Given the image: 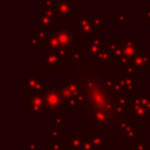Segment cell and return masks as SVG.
<instances>
[{
  "instance_id": "cell-6",
  "label": "cell",
  "mask_w": 150,
  "mask_h": 150,
  "mask_svg": "<svg viewBox=\"0 0 150 150\" xmlns=\"http://www.w3.org/2000/svg\"><path fill=\"white\" fill-rule=\"evenodd\" d=\"M132 100L141 104V105H144L150 113V92L149 91H137V92L133 93Z\"/></svg>"
},
{
  "instance_id": "cell-14",
  "label": "cell",
  "mask_w": 150,
  "mask_h": 150,
  "mask_svg": "<svg viewBox=\"0 0 150 150\" xmlns=\"http://www.w3.org/2000/svg\"><path fill=\"white\" fill-rule=\"evenodd\" d=\"M133 150H150V145H146L145 142H134Z\"/></svg>"
},
{
  "instance_id": "cell-5",
  "label": "cell",
  "mask_w": 150,
  "mask_h": 150,
  "mask_svg": "<svg viewBox=\"0 0 150 150\" xmlns=\"http://www.w3.org/2000/svg\"><path fill=\"white\" fill-rule=\"evenodd\" d=\"M84 142V132H67L65 134V145L67 150H82Z\"/></svg>"
},
{
  "instance_id": "cell-2",
  "label": "cell",
  "mask_w": 150,
  "mask_h": 150,
  "mask_svg": "<svg viewBox=\"0 0 150 150\" xmlns=\"http://www.w3.org/2000/svg\"><path fill=\"white\" fill-rule=\"evenodd\" d=\"M25 86H26V90L33 93H42L49 87L47 86V80L45 78H42L41 74L38 73H26Z\"/></svg>"
},
{
  "instance_id": "cell-7",
  "label": "cell",
  "mask_w": 150,
  "mask_h": 150,
  "mask_svg": "<svg viewBox=\"0 0 150 150\" xmlns=\"http://www.w3.org/2000/svg\"><path fill=\"white\" fill-rule=\"evenodd\" d=\"M59 66V58L57 57V54L54 53H50L46 57L44 58V67L46 71H54L58 69Z\"/></svg>"
},
{
  "instance_id": "cell-11",
  "label": "cell",
  "mask_w": 150,
  "mask_h": 150,
  "mask_svg": "<svg viewBox=\"0 0 150 150\" xmlns=\"http://www.w3.org/2000/svg\"><path fill=\"white\" fill-rule=\"evenodd\" d=\"M47 129H49L50 137L61 138V130H59V127H57V125H49V127H47Z\"/></svg>"
},
{
  "instance_id": "cell-10",
  "label": "cell",
  "mask_w": 150,
  "mask_h": 150,
  "mask_svg": "<svg viewBox=\"0 0 150 150\" xmlns=\"http://www.w3.org/2000/svg\"><path fill=\"white\" fill-rule=\"evenodd\" d=\"M82 150H103L100 148H98V146L95 145V144L92 142V140H91L90 134H88L87 132L84 133V142H83V148Z\"/></svg>"
},
{
  "instance_id": "cell-9",
  "label": "cell",
  "mask_w": 150,
  "mask_h": 150,
  "mask_svg": "<svg viewBox=\"0 0 150 150\" xmlns=\"http://www.w3.org/2000/svg\"><path fill=\"white\" fill-rule=\"evenodd\" d=\"M47 150H67V148L61 141V138L50 137L49 141H47Z\"/></svg>"
},
{
  "instance_id": "cell-13",
  "label": "cell",
  "mask_w": 150,
  "mask_h": 150,
  "mask_svg": "<svg viewBox=\"0 0 150 150\" xmlns=\"http://www.w3.org/2000/svg\"><path fill=\"white\" fill-rule=\"evenodd\" d=\"M25 149L26 150H40V149H41V145H40V144H37L36 138H30L29 144H28V145H25Z\"/></svg>"
},
{
  "instance_id": "cell-8",
  "label": "cell",
  "mask_w": 150,
  "mask_h": 150,
  "mask_svg": "<svg viewBox=\"0 0 150 150\" xmlns=\"http://www.w3.org/2000/svg\"><path fill=\"white\" fill-rule=\"evenodd\" d=\"M134 67L141 71H149V57L148 55H138V57H136Z\"/></svg>"
},
{
  "instance_id": "cell-12",
  "label": "cell",
  "mask_w": 150,
  "mask_h": 150,
  "mask_svg": "<svg viewBox=\"0 0 150 150\" xmlns=\"http://www.w3.org/2000/svg\"><path fill=\"white\" fill-rule=\"evenodd\" d=\"M65 120H66V115L65 113H58L57 116L54 117V125L57 127H63L65 125Z\"/></svg>"
},
{
  "instance_id": "cell-3",
  "label": "cell",
  "mask_w": 150,
  "mask_h": 150,
  "mask_svg": "<svg viewBox=\"0 0 150 150\" xmlns=\"http://www.w3.org/2000/svg\"><path fill=\"white\" fill-rule=\"evenodd\" d=\"M25 107L30 111V117L36 119L38 113H42L44 109V96L42 93H33L25 90Z\"/></svg>"
},
{
  "instance_id": "cell-4",
  "label": "cell",
  "mask_w": 150,
  "mask_h": 150,
  "mask_svg": "<svg viewBox=\"0 0 150 150\" xmlns=\"http://www.w3.org/2000/svg\"><path fill=\"white\" fill-rule=\"evenodd\" d=\"M130 119H132L133 122H136L138 125H142V127L150 124L149 111L144 105H141V104L136 103L133 100L130 103Z\"/></svg>"
},
{
  "instance_id": "cell-1",
  "label": "cell",
  "mask_w": 150,
  "mask_h": 150,
  "mask_svg": "<svg viewBox=\"0 0 150 150\" xmlns=\"http://www.w3.org/2000/svg\"><path fill=\"white\" fill-rule=\"evenodd\" d=\"M42 96H44V109H42V113L58 112L65 107L62 86H50V87H47L42 92Z\"/></svg>"
}]
</instances>
